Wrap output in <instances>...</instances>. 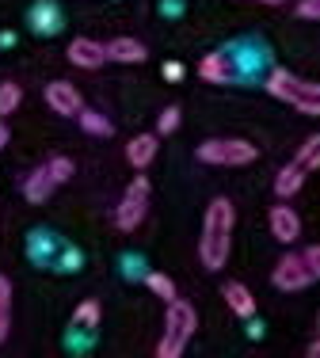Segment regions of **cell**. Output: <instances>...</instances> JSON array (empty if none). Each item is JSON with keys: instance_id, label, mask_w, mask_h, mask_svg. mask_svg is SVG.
Instances as JSON below:
<instances>
[{"instance_id": "cell-1", "label": "cell", "mask_w": 320, "mask_h": 358, "mask_svg": "<svg viewBox=\"0 0 320 358\" xmlns=\"http://www.w3.org/2000/svg\"><path fill=\"white\" fill-rule=\"evenodd\" d=\"M233 225H237V214H233L229 199H214L206 206V217H202V241H198V255L206 271H221L229 263L233 252Z\"/></svg>"}, {"instance_id": "cell-2", "label": "cell", "mask_w": 320, "mask_h": 358, "mask_svg": "<svg viewBox=\"0 0 320 358\" xmlns=\"http://www.w3.org/2000/svg\"><path fill=\"white\" fill-rule=\"evenodd\" d=\"M267 92L282 103H290L301 115H320V84L317 80H301V76L286 73V69H271L267 73Z\"/></svg>"}, {"instance_id": "cell-3", "label": "cell", "mask_w": 320, "mask_h": 358, "mask_svg": "<svg viewBox=\"0 0 320 358\" xmlns=\"http://www.w3.org/2000/svg\"><path fill=\"white\" fill-rule=\"evenodd\" d=\"M198 328V313L195 305L187 301H168V317H164V336H160V347H157V358H180L183 347L191 343V336H195Z\"/></svg>"}, {"instance_id": "cell-4", "label": "cell", "mask_w": 320, "mask_h": 358, "mask_svg": "<svg viewBox=\"0 0 320 358\" xmlns=\"http://www.w3.org/2000/svg\"><path fill=\"white\" fill-rule=\"evenodd\" d=\"M195 157L202 164H221V168H240V164H252L259 157L252 141H240V138H210L198 145Z\"/></svg>"}, {"instance_id": "cell-5", "label": "cell", "mask_w": 320, "mask_h": 358, "mask_svg": "<svg viewBox=\"0 0 320 358\" xmlns=\"http://www.w3.org/2000/svg\"><path fill=\"white\" fill-rule=\"evenodd\" d=\"M145 210H149V179L133 176V183L126 187L122 202L115 206V229L119 233H133L141 225V217H145Z\"/></svg>"}, {"instance_id": "cell-6", "label": "cell", "mask_w": 320, "mask_h": 358, "mask_svg": "<svg viewBox=\"0 0 320 358\" xmlns=\"http://www.w3.org/2000/svg\"><path fill=\"white\" fill-rule=\"evenodd\" d=\"M275 286L282 289V294H301L309 282H313V271H309V263L301 259V255H282L279 263H275Z\"/></svg>"}, {"instance_id": "cell-7", "label": "cell", "mask_w": 320, "mask_h": 358, "mask_svg": "<svg viewBox=\"0 0 320 358\" xmlns=\"http://www.w3.org/2000/svg\"><path fill=\"white\" fill-rule=\"evenodd\" d=\"M198 76L206 84H229L237 76V62H233L229 50H214V54H206L198 62Z\"/></svg>"}, {"instance_id": "cell-8", "label": "cell", "mask_w": 320, "mask_h": 358, "mask_svg": "<svg viewBox=\"0 0 320 358\" xmlns=\"http://www.w3.org/2000/svg\"><path fill=\"white\" fill-rule=\"evenodd\" d=\"M46 103H50V110L73 118V115H80L84 99H80V92L73 88L69 80H54V84H46Z\"/></svg>"}, {"instance_id": "cell-9", "label": "cell", "mask_w": 320, "mask_h": 358, "mask_svg": "<svg viewBox=\"0 0 320 358\" xmlns=\"http://www.w3.org/2000/svg\"><path fill=\"white\" fill-rule=\"evenodd\" d=\"M267 221H271L275 241H282V244H293V241L301 236V221H298V214H293V206H286V202H279V206H271V214H267Z\"/></svg>"}, {"instance_id": "cell-10", "label": "cell", "mask_w": 320, "mask_h": 358, "mask_svg": "<svg viewBox=\"0 0 320 358\" xmlns=\"http://www.w3.org/2000/svg\"><path fill=\"white\" fill-rule=\"evenodd\" d=\"M57 187H61V183L54 179V172H50V168L42 164V168H35V172L23 179V199L35 202V206H42V202H50V194H54Z\"/></svg>"}, {"instance_id": "cell-11", "label": "cell", "mask_w": 320, "mask_h": 358, "mask_svg": "<svg viewBox=\"0 0 320 358\" xmlns=\"http://www.w3.org/2000/svg\"><path fill=\"white\" fill-rule=\"evenodd\" d=\"M69 62L77 65V69H99V65L107 62V50H103V42H96V38H73L69 42Z\"/></svg>"}, {"instance_id": "cell-12", "label": "cell", "mask_w": 320, "mask_h": 358, "mask_svg": "<svg viewBox=\"0 0 320 358\" xmlns=\"http://www.w3.org/2000/svg\"><path fill=\"white\" fill-rule=\"evenodd\" d=\"M107 62H122V65H141L149 57V50H145V42H138V38H111L107 42Z\"/></svg>"}, {"instance_id": "cell-13", "label": "cell", "mask_w": 320, "mask_h": 358, "mask_svg": "<svg viewBox=\"0 0 320 358\" xmlns=\"http://www.w3.org/2000/svg\"><path fill=\"white\" fill-rule=\"evenodd\" d=\"M157 145L160 141L153 138V134H138V138L126 145V160H130L138 172H145V168L153 164V157H157Z\"/></svg>"}, {"instance_id": "cell-14", "label": "cell", "mask_w": 320, "mask_h": 358, "mask_svg": "<svg viewBox=\"0 0 320 358\" xmlns=\"http://www.w3.org/2000/svg\"><path fill=\"white\" fill-rule=\"evenodd\" d=\"M225 301H229V309L237 313L240 320L256 317V297H252V289L244 282H229V286H225Z\"/></svg>"}, {"instance_id": "cell-15", "label": "cell", "mask_w": 320, "mask_h": 358, "mask_svg": "<svg viewBox=\"0 0 320 358\" xmlns=\"http://www.w3.org/2000/svg\"><path fill=\"white\" fill-rule=\"evenodd\" d=\"M57 27H61L57 8L50 4V0H38V4L31 8V31H35V35H54Z\"/></svg>"}, {"instance_id": "cell-16", "label": "cell", "mask_w": 320, "mask_h": 358, "mask_svg": "<svg viewBox=\"0 0 320 358\" xmlns=\"http://www.w3.org/2000/svg\"><path fill=\"white\" fill-rule=\"evenodd\" d=\"M301 183H305V168L293 160V164H286L279 176H275V194L279 199H293V194L301 191Z\"/></svg>"}, {"instance_id": "cell-17", "label": "cell", "mask_w": 320, "mask_h": 358, "mask_svg": "<svg viewBox=\"0 0 320 358\" xmlns=\"http://www.w3.org/2000/svg\"><path fill=\"white\" fill-rule=\"evenodd\" d=\"M54 248H57V241L50 233H31V241H27V252H31V259L38 263V267H50L54 263Z\"/></svg>"}, {"instance_id": "cell-18", "label": "cell", "mask_w": 320, "mask_h": 358, "mask_svg": "<svg viewBox=\"0 0 320 358\" xmlns=\"http://www.w3.org/2000/svg\"><path fill=\"white\" fill-rule=\"evenodd\" d=\"M80 130L84 134H92V138H111V130H115V126H111V118H103V115H99V110H84L80 107Z\"/></svg>"}, {"instance_id": "cell-19", "label": "cell", "mask_w": 320, "mask_h": 358, "mask_svg": "<svg viewBox=\"0 0 320 358\" xmlns=\"http://www.w3.org/2000/svg\"><path fill=\"white\" fill-rule=\"evenodd\" d=\"M8 331H12V282L0 275V343L8 339Z\"/></svg>"}, {"instance_id": "cell-20", "label": "cell", "mask_w": 320, "mask_h": 358, "mask_svg": "<svg viewBox=\"0 0 320 358\" xmlns=\"http://www.w3.org/2000/svg\"><path fill=\"white\" fill-rule=\"evenodd\" d=\"M23 103V88L15 80H4L0 84V115H15Z\"/></svg>"}, {"instance_id": "cell-21", "label": "cell", "mask_w": 320, "mask_h": 358, "mask_svg": "<svg viewBox=\"0 0 320 358\" xmlns=\"http://www.w3.org/2000/svg\"><path fill=\"white\" fill-rule=\"evenodd\" d=\"M145 289H149V294H157L160 301H175V297H180V294H175V282L168 275H160V271H153V275L145 278Z\"/></svg>"}, {"instance_id": "cell-22", "label": "cell", "mask_w": 320, "mask_h": 358, "mask_svg": "<svg viewBox=\"0 0 320 358\" xmlns=\"http://www.w3.org/2000/svg\"><path fill=\"white\" fill-rule=\"evenodd\" d=\"M298 164L305 168V172L320 168V134H313V138L301 141V149H298Z\"/></svg>"}, {"instance_id": "cell-23", "label": "cell", "mask_w": 320, "mask_h": 358, "mask_svg": "<svg viewBox=\"0 0 320 358\" xmlns=\"http://www.w3.org/2000/svg\"><path fill=\"white\" fill-rule=\"evenodd\" d=\"M73 324H77V328H96L99 324V301L96 297H88V301H80L77 309H73Z\"/></svg>"}, {"instance_id": "cell-24", "label": "cell", "mask_w": 320, "mask_h": 358, "mask_svg": "<svg viewBox=\"0 0 320 358\" xmlns=\"http://www.w3.org/2000/svg\"><path fill=\"white\" fill-rule=\"evenodd\" d=\"M46 168L54 172V179H57V183H69V179H73V172H77V164H73L69 157H54V160H46Z\"/></svg>"}, {"instance_id": "cell-25", "label": "cell", "mask_w": 320, "mask_h": 358, "mask_svg": "<svg viewBox=\"0 0 320 358\" xmlns=\"http://www.w3.org/2000/svg\"><path fill=\"white\" fill-rule=\"evenodd\" d=\"M157 130H160V134H172V130H180V107H164V110H160V122H157Z\"/></svg>"}, {"instance_id": "cell-26", "label": "cell", "mask_w": 320, "mask_h": 358, "mask_svg": "<svg viewBox=\"0 0 320 358\" xmlns=\"http://www.w3.org/2000/svg\"><path fill=\"white\" fill-rule=\"evenodd\" d=\"M298 20H320V0H298Z\"/></svg>"}, {"instance_id": "cell-27", "label": "cell", "mask_w": 320, "mask_h": 358, "mask_svg": "<svg viewBox=\"0 0 320 358\" xmlns=\"http://www.w3.org/2000/svg\"><path fill=\"white\" fill-rule=\"evenodd\" d=\"M301 259L309 263V271H313V278H320V244H309V248L301 252Z\"/></svg>"}, {"instance_id": "cell-28", "label": "cell", "mask_w": 320, "mask_h": 358, "mask_svg": "<svg viewBox=\"0 0 320 358\" xmlns=\"http://www.w3.org/2000/svg\"><path fill=\"white\" fill-rule=\"evenodd\" d=\"M164 76H168V80H180V76H183V65H180V62H164Z\"/></svg>"}, {"instance_id": "cell-29", "label": "cell", "mask_w": 320, "mask_h": 358, "mask_svg": "<svg viewBox=\"0 0 320 358\" xmlns=\"http://www.w3.org/2000/svg\"><path fill=\"white\" fill-rule=\"evenodd\" d=\"M305 358H320V317H317V339L309 343V355Z\"/></svg>"}, {"instance_id": "cell-30", "label": "cell", "mask_w": 320, "mask_h": 358, "mask_svg": "<svg viewBox=\"0 0 320 358\" xmlns=\"http://www.w3.org/2000/svg\"><path fill=\"white\" fill-rule=\"evenodd\" d=\"M8 138H12V130H8L4 122H0V149H4V145H8Z\"/></svg>"}, {"instance_id": "cell-31", "label": "cell", "mask_w": 320, "mask_h": 358, "mask_svg": "<svg viewBox=\"0 0 320 358\" xmlns=\"http://www.w3.org/2000/svg\"><path fill=\"white\" fill-rule=\"evenodd\" d=\"M259 4H267V8H279V4H286V0H259Z\"/></svg>"}]
</instances>
